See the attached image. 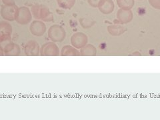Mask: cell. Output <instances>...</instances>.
Instances as JSON below:
<instances>
[{
	"label": "cell",
	"mask_w": 160,
	"mask_h": 120,
	"mask_svg": "<svg viewBox=\"0 0 160 120\" xmlns=\"http://www.w3.org/2000/svg\"><path fill=\"white\" fill-rule=\"evenodd\" d=\"M12 31V26L9 22H0V43L9 41Z\"/></svg>",
	"instance_id": "obj_6"
},
{
	"label": "cell",
	"mask_w": 160,
	"mask_h": 120,
	"mask_svg": "<svg viewBox=\"0 0 160 120\" xmlns=\"http://www.w3.org/2000/svg\"><path fill=\"white\" fill-rule=\"evenodd\" d=\"M25 54L28 56H38L40 54L39 43L33 40L29 41L24 48Z\"/></svg>",
	"instance_id": "obj_10"
},
{
	"label": "cell",
	"mask_w": 160,
	"mask_h": 120,
	"mask_svg": "<svg viewBox=\"0 0 160 120\" xmlns=\"http://www.w3.org/2000/svg\"><path fill=\"white\" fill-rule=\"evenodd\" d=\"M139 1H142V0H139Z\"/></svg>",
	"instance_id": "obj_22"
},
{
	"label": "cell",
	"mask_w": 160,
	"mask_h": 120,
	"mask_svg": "<svg viewBox=\"0 0 160 120\" xmlns=\"http://www.w3.org/2000/svg\"><path fill=\"white\" fill-rule=\"evenodd\" d=\"M149 4L156 9H160V0H148Z\"/></svg>",
	"instance_id": "obj_19"
},
{
	"label": "cell",
	"mask_w": 160,
	"mask_h": 120,
	"mask_svg": "<svg viewBox=\"0 0 160 120\" xmlns=\"http://www.w3.org/2000/svg\"><path fill=\"white\" fill-rule=\"evenodd\" d=\"M108 32L113 36H119L126 31V29L120 25H112L108 27Z\"/></svg>",
	"instance_id": "obj_15"
},
{
	"label": "cell",
	"mask_w": 160,
	"mask_h": 120,
	"mask_svg": "<svg viewBox=\"0 0 160 120\" xmlns=\"http://www.w3.org/2000/svg\"><path fill=\"white\" fill-rule=\"evenodd\" d=\"M4 56H18L21 53V48L18 44L13 42H8L3 48Z\"/></svg>",
	"instance_id": "obj_9"
},
{
	"label": "cell",
	"mask_w": 160,
	"mask_h": 120,
	"mask_svg": "<svg viewBox=\"0 0 160 120\" xmlns=\"http://www.w3.org/2000/svg\"><path fill=\"white\" fill-rule=\"evenodd\" d=\"M98 8L102 13L108 15L113 12L115 5L112 0H102Z\"/></svg>",
	"instance_id": "obj_12"
},
{
	"label": "cell",
	"mask_w": 160,
	"mask_h": 120,
	"mask_svg": "<svg viewBox=\"0 0 160 120\" xmlns=\"http://www.w3.org/2000/svg\"><path fill=\"white\" fill-rule=\"evenodd\" d=\"M79 23L82 27L83 28H89L92 27L96 23V22L92 19L89 18H81L79 19Z\"/></svg>",
	"instance_id": "obj_18"
},
{
	"label": "cell",
	"mask_w": 160,
	"mask_h": 120,
	"mask_svg": "<svg viewBox=\"0 0 160 120\" xmlns=\"http://www.w3.org/2000/svg\"><path fill=\"white\" fill-rule=\"evenodd\" d=\"M30 32L34 36L40 37L46 33L47 28L46 24L41 20H35L29 26Z\"/></svg>",
	"instance_id": "obj_8"
},
{
	"label": "cell",
	"mask_w": 160,
	"mask_h": 120,
	"mask_svg": "<svg viewBox=\"0 0 160 120\" xmlns=\"http://www.w3.org/2000/svg\"><path fill=\"white\" fill-rule=\"evenodd\" d=\"M117 18L122 23H128L132 22L133 15L131 9H124L120 8L117 12Z\"/></svg>",
	"instance_id": "obj_11"
},
{
	"label": "cell",
	"mask_w": 160,
	"mask_h": 120,
	"mask_svg": "<svg viewBox=\"0 0 160 120\" xmlns=\"http://www.w3.org/2000/svg\"><path fill=\"white\" fill-rule=\"evenodd\" d=\"M59 53L58 46L53 42L46 43L40 49V55L42 56H58Z\"/></svg>",
	"instance_id": "obj_5"
},
{
	"label": "cell",
	"mask_w": 160,
	"mask_h": 120,
	"mask_svg": "<svg viewBox=\"0 0 160 120\" xmlns=\"http://www.w3.org/2000/svg\"><path fill=\"white\" fill-rule=\"evenodd\" d=\"M48 35L49 38L53 42H62L66 37V30L59 25H53L48 29Z\"/></svg>",
	"instance_id": "obj_2"
},
{
	"label": "cell",
	"mask_w": 160,
	"mask_h": 120,
	"mask_svg": "<svg viewBox=\"0 0 160 120\" xmlns=\"http://www.w3.org/2000/svg\"><path fill=\"white\" fill-rule=\"evenodd\" d=\"M31 12L33 18L37 20L50 22L53 20V15L49 8L41 4L34 5L32 7Z\"/></svg>",
	"instance_id": "obj_1"
},
{
	"label": "cell",
	"mask_w": 160,
	"mask_h": 120,
	"mask_svg": "<svg viewBox=\"0 0 160 120\" xmlns=\"http://www.w3.org/2000/svg\"><path fill=\"white\" fill-rule=\"evenodd\" d=\"M59 8L63 9H71L76 3V0H57Z\"/></svg>",
	"instance_id": "obj_17"
},
{
	"label": "cell",
	"mask_w": 160,
	"mask_h": 120,
	"mask_svg": "<svg viewBox=\"0 0 160 120\" xmlns=\"http://www.w3.org/2000/svg\"><path fill=\"white\" fill-rule=\"evenodd\" d=\"M19 8L14 4H6L1 8L0 13L2 18L9 22L15 21Z\"/></svg>",
	"instance_id": "obj_3"
},
{
	"label": "cell",
	"mask_w": 160,
	"mask_h": 120,
	"mask_svg": "<svg viewBox=\"0 0 160 120\" xmlns=\"http://www.w3.org/2000/svg\"><path fill=\"white\" fill-rule=\"evenodd\" d=\"M60 55L62 56H80V52L73 46H65L62 49Z\"/></svg>",
	"instance_id": "obj_13"
},
{
	"label": "cell",
	"mask_w": 160,
	"mask_h": 120,
	"mask_svg": "<svg viewBox=\"0 0 160 120\" xmlns=\"http://www.w3.org/2000/svg\"><path fill=\"white\" fill-rule=\"evenodd\" d=\"M102 0H88L89 6H91L93 8H98L99 3Z\"/></svg>",
	"instance_id": "obj_20"
},
{
	"label": "cell",
	"mask_w": 160,
	"mask_h": 120,
	"mask_svg": "<svg viewBox=\"0 0 160 120\" xmlns=\"http://www.w3.org/2000/svg\"><path fill=\"white\" fill-rule=\"evenodd\" d=\"M116 2L118 7L124 9H131L135 3L134 0H116Z\"/></svg>",
	"instance_id": "obj_16"
},
{
	"label": "cell",
	"mask_w": 160,
	"mask_h": 120,
	"mask_svg": "<svg viewBox=\"0 0 160 120\" xmlns=\"http://www.w3.org/2000/svg\"><path fill=\"white\" fill-rule=\"evenodd\" d=\"M0 56H4L3 52V50H2V49L1 48H0Z\"/></svg>",
	"instance_id": "obj_21"
},
{
	"label": "cell",
	"mask_w": 160,
	"mask_h": 120,
	"mask_svg": "<svg viewBox=\"0 0 160 120\" xmlns=\"http://www.w3.org/2000/svg\"><path fill=\"white\" fill-rule=\"evenodd\" d=\"M96 54L97 49L92 44H86L80 51V55L82 56H94Z\"/></svg>",
	"instance_id": "obj_14"
},
{
	"label": "cell",
	"mask_w": 160,
	"mask_h": 120,
	"mask_svg": "<svg viewBox=\"0 0 160 120\" xmlns=\"http://www.w3.org/2000/svg\"><path fill=\"white\" fill-rule=\"evenodd\" d=\"M32 13L27 7H20L16 15L15 21L20 25H27L32 21Z\"/></svg>",
	"instance_id": "obj_4"
},
{
	"label": "cell",
	"mask_w": 160,
	"mask_h": 120,
	"mask_svg": "<svg viewBox=\"0 0 160 120\" xmlns=\"http://www.w3.org/2000/svg\"><path fill=\"white\" fill-rule=\"evenodd\" d=\"M88 36L82 32H77L72 35L71 43L76 49H81L88 43Z\"/></svg>",
	"instance_id": "obj_7"
}]
</instances>
